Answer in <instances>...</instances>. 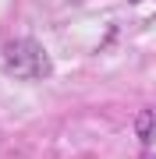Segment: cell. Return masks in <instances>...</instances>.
Returning a JSON list of instances; mask_svg holds the SVG:
<instances>
[{"label": "cell", "instance_id": "7a4b0ae2", "mask_svg": "<svg viewBox=\"0 0 156 159\" xmlns=\"http://www.w3.org/2000/svg\"><path fill=\"white\" fill-rule=\"evenodd\" d=\"M135 134H139L142 142H156V106L142 110V113L135 117Z\"/></svg>", "mask_w": 156, "mask_h": 159}, {"label": "cell", "instance_id": "3957f363", "mask_svg": "<svg viewBox=\"0 0 156 159\" xmlns=\"http://www.w3.org/2000/svg\"><path fill=\"white\" fill-rule=\"evenodd\" d=\"M131 4H139V0H131Z\"/></svg>", "mask_w": 156, "mask_h": 159}, {"label": "cell", "instance_id": "6da1fadb", "mask_svg": "<svg viewBox=\"0 0 156 159\" xmlns=\"http://www.w3.org/2000/svg\"><path fill=\"white\" fill-rule=\"evenodd\" d=\"M4 67L11 78L18 81H39V78H50V57L35 39H11L4 46Z\"/></svg>", "mask_w": 156, "mask_h": 159}]
</instances>
